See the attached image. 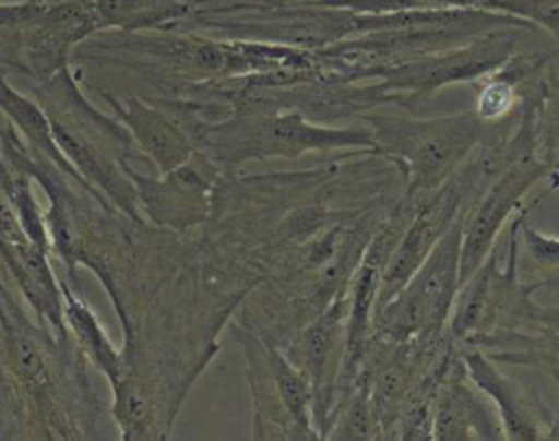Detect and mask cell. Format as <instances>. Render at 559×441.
I'll use <instances>...</instances> for the list:
<instances>
[{"label":"cell","instance_id":"6da1fadb","mask_svg":"<svg viewBox=\"0 0 559 441\" xmlns=\"http://www.w3.org/2000/svg\"><path fill=\"white\" fill-rule=\"evenodd\" d=\"M74 55L92 63L131 70L168 96H190L199 85L231 76L317 65L314 50L251 39H221L179 28L118 33L107 41H83Z\"/></svg>","mask_w":559,"mask_h":441},{"label":"cell","instance_id":"7a4b0ae2","mask_svg":"<svg viewBox=\"0 0 559 441\" xmlns=\"http://www.w3.org/2000/svg\"><path fill=\"white\" fill-rule=\"evenodd\" d=\"M177 114L194 151L223 172L249 162L299 159L310 153L373 151L369 127H334L308 120L295 109H236L223 116L212 103L175 96Z\"/></svg>","mask_w":559,"mask_h":441},{"label":"cell","instance_id":"3957f363","mask_svg":"<svg viewBox=\"0 0 559 441\" xmlns=\"http://www.w3.org/2000/svg\"><path fill=\"white\" fill-rule=\"evenodd\" d=\"M373 138V153L393 162L404 179V192L428 196L450 179L478 148L496 142L507 131L478 120L469 111L437 118L384 116L367 111L358 116Z\"/></svg>","mask_w":559,"mask_h":441},{"label":"cell","instance_id":"277c9868","mask_svg":"<svg viewBox=\"0 0 559 441\" xmlns=\"http://www.w3.org/2000/svg\"><path fill=\"white\" fill-rule=\"evenodd\" d=\"M360 15L319 0H197L179 31L319 50L360 35Z\"/></svg>","mask_w":559,"mask_h":441},{"label":"cell","instance_id":"5b68a950","mask_svg":"<svg viewBox=\"0 0 559 441\" xmlns=\"http://www.w3.org/2000/svg\"><path fill=\"white\" fill-rule=\"evenodd\" d=\"M535 31L537 28L528 24L498 26L463 44L386 65L378 70L371 81H378L395 105L415 111L439 90L456 83L472 85L502 65L520 50L524 37Z\"/></svg>","mask_w":559,"mask_h":441},{"label":"cell","instance_id":"8992f818","mask_svg":"<svg viewBox=\"0 0 559 441\" xmlns=\"http://www.w3.org/2000/svg\"><path fill=\"white\" fill-rule=\"evenodd\" d=\"M533 293H537V288L522 282L518 275L515 236L509 223L504 253L500 255L493 247L478 269L459 286L445 330L456 345L483 347L526 325L537 306Z\"/></svg>","mask_w":559,"mask_h":441},{"label":"cell","instance_id":"52a82bcc","mask_svg":"<svg viewBox=\"0 0 559 441\" xmlns=\"http://www.w3.org/2000/svg\"><path fill=\"white\" fill-rule=\"evenodd\" d=\"M463 216L437 240L413 275L373 310L371 334L389 341H413L445 332L461 286Z\"/></svg>","mask_w":559,"mask_h":441},{"label":"cell","instance_id":"ba28073f","mask_svg":"<svg viewBox=\"0 0 559 441\" xmlns=\"http://www.w3.org/2000/svg\"><path fill=\"white\" fill-rule=\"evenodd\" d=\"M124 170L133 183L142 221L151 227L177 234H188L207 223L214 190L223 175V170L199 151L166 172L153 175L131 164H124Z\"/></svg>","mask_w":559,"mask_h":441},{"label":"cell","instance_id":"9c48e42d","mask_svg":"<svg viewBox=\"0 0 559 441\" xmlns=\"http://www.w3.org/2000/svg\"><path fill=\"white\" fill-rule=\"evenodd\" d=\"M349 293L310 319L284 347L288 360L306 376L312 395V424L325 439L338 400Z\"/></svg>","mask_w":559,"mask_h":441},{"label":"cell","instance_id":"30bf717a","mask_svg":"<svg viewBox=\"0 0 559 441\" xmlns=\"http://www.w3.org/2000/svg\"><path fill=\"white\" fill-rule=\"evenodd\" d=\"M92 87L100 92L155 172L173 170L194 153L192 138L175 109L173 96H140L131 92L118 98L105 87Z\"/></svg>","mask_w":559,"mask_h":441},{"label":"cell","instance_id":"8fae6325","mask_svg":"<svg viewBox=\"0 0 559 441\" xmlns=\"http://www.w3.org/2000/svg\"><path fill=\"white\" fill-rule=\"evenodd\" d=\"M456 347L467 378L496 410L502 437L509 441L548 439L552 415L544 408L533 389H524L509 378L485 349L476 345Z\"/></svg>","mask_w":559,"mask_h":441},{"label":"cell","instance_id":"7c38bea8","mask_svg":"<svg viewBox=\"0 0 559 441\" xmlns=\"http://www.w3.org/2000/svg\"><path fill=\"white\" fill-rule=\"evenodd\" d=\"M98 22L87 2L48 4L26 26L22 41L20 74L46 81L70 65L74 50L98 35Z\"/></svg>","mask_w":559,"mask_h":441},{"label":"cell","instance_id":"4fadbf2b","mask_svg":"<svg viewBox=\"0 0 559 441\" xmlns=\"http://www.w3.org/2000/svg\"><path fill=\"white\" fill-rule=\"evenodd\" d=\"M430 439L435 441H474L504 439L496 410L489 400L467 378L463 360L456 356L439 382L430 404Z\"/></svg>","mask_w":559,"mask_h":441},{"label":"cell","instance_id":"5bb4252c","mask_svg":"<svg viewBox=\"0 0 559 441\" xmlns=\"http://www.w3.org/2000/svg\"><path fill=\"white\" fill-rule=\"evenodd\" d=\"M50 251L22 238L15 242H0V264L17 288L20 297L35 312L37 321L59 336H66L63 299L57 269Z\"/></svg>","mask_w":559,"mask_h":441},{"label":"cell","instance_id":"9a60e30c","mask_svg":"<svg viewBox=\"0 0 559 441\" xmlns=\"http://www.w3.org/2000/svg\"><path fill=\"white\" fill-rule=\"evenodd\" d=\"M231 338L240 345L247 365V382L253 406V439H310L286 410L269 360H266V341L255 330L229 319L227 323Z\"/></svg>","mask_w":559,"mask_h":441},{"label":"cell","instance_id":"2e32d148","mask_svg":"<svg viewBox=\"0 0 559 441\" xmlns=\"http://www.w3.org/2000/svg\"><path fill=\"white\" fill-rule=\"evenodd\" d=\"M0 111L9 120V124L17 131L22 142L28 146V151L48 159L57 170H61L66 177L76 181L98 203H103L105 207H114L98 190H94L79 175V170L72 166V162L61 153V148L52 135V127H50V120H48L44 107L33 96L13 87L2 68H0Z\"/></svg>","mask_w":559,"mask_h":441},{"label":"cell","instance_id":"e0dca14e","mask_svg":"<svg viewBox=\"0 0 559 441\" xmlns=\"http://www.w3.org/2000/svg\"><path fill=\"white\" fill-rule=\"evenodd\" d=\"M480 349L498 362L537 367L559 376V308L537 303L522 330L504 334Z\"/></svg>","mask_w":559,"mask_h":441},{"label":"cell","instance_id":"ac0fdd59","mask_svg":"<svg viewBox=\"0 0 559 441\" xmlns=\"http://www.w3.org/2000/svg\"><path fill=\"white\" fill-rule=\"evenodd\" d=\"M59 286H61V299H63V323L83 354V358L107 378L111 384L120 371H122V349L109 338L107 330L103 327L100 319L92 310V306L83 299L81 286H74L59 269Z\"/></svg>","mask_w":559,"mask_h":441},{"label":"cell","instance_id":"d6986e66","mask_svg":"<svg viewBox=\"0 0 559 441\" xmlns=\"http://www.w3.org/2000/svg\"><path fill=\"white\" fill-rule=\"evenodd\" d=\"M197 0H92L98 28L118 33L179 28Z\"/></svg>","mask_w":559,"mask_h":441},{"label":"cell","instance_id":"ffe728a7","mask_svg":"<svg viewBox=\"0 0 559 441\" xmlns=\"http://www.w3.org/2000/svg\"><path fill=\"white\" fill-rule=\"evenodd\" d=\"M528 212L531 205H524L511 221L518 275L537 290H552L559 295V238L531 225Z\"/></svg>","mask_w":559,"mask_h":441},{"label":"cell","instance_id":"44dd1931","mask_svg":"<svg viewBox=\"0 0 559 441\" xmlns=\"http://www.w3.org/2000/svg\"><path fill=\"white\" fill-rule=\"evenodd\" d=\"M0 192L7 199V203L11 205V210L15 212L24 234L37 242L39 247H44L46 251H50V236L46 229V221H44V210L39 207L35 192H33V177L9 164L2 153H0Z\"/></svg>","mask_w":559,"mask_h":441},{"label":"cell","instance_id":"7402d4cb","mask_svg":"<svg viewBox=\"0 0 559 441\" xmlns=\"http://www.w3.org/2000/svg\"><path fill=\"white\" fill-rule=\"evenodd\" d=\"M454 4L518 17L552 35L559 46V0H454Z\"/></svg>","mask_w":559,"mask_h":441},{"label":"cell","instance_id":"603a6c76","mask_svg":"<svg viewBox=\"0 0 559 441\" xmlns=\"http://www.w3.org/2000/svg\"><path fill=\"white\" fill-rule=\"evenodd\" d=\"M44 7L31 0L0 2V68L20 72L22 41L26 26Z\"/></svg>","mask_w":559,"mask_h":441},{"label":"cell","instance_id":"cb8c5ba5","mask_svg":"<svg viewBox=\"0 0 559 441\" xmlns=\"http://www.w3.org/2000/svg\"><path fill=\"white\" fill-rule=\"evenodd\" d=\"M539 151L552 170L548 190H559V70L539 109Z\"/></svg>","mask_w":559,"mask_h":441},{"label":"cell","instance_id":"d4e9b609","mask_svg":"<svg viewBox=\"0 0 559 441\" xmlns=\"http://www.w3.org/2000/svg\"><path fill=\"white\" fill-rule=\"evenodd\" d=\"M31 2H37V4H41V7L59 4V2H87V4H92V0H31Z\"/></svg>","mask_w":559,"mask_h":441}]
</instances>
